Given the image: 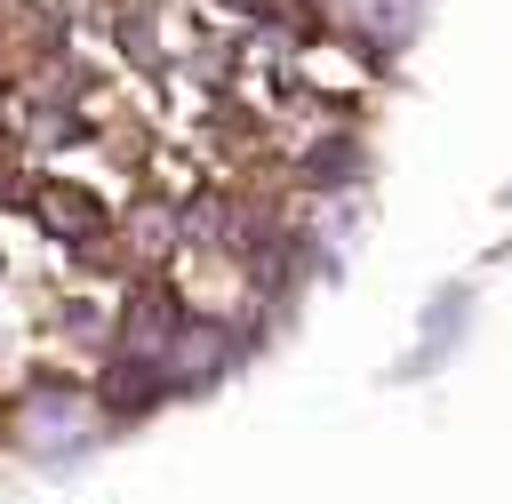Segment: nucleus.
<instances>
[{
	"label": "nucleus",
	"instance_id": "obj_1",
	"mask_svg": "<svg viewBox=\"0 0 512 504\" xmlns=\"http://www.w3.org/2000/svg\"><path fill=\"white\" fill-rule=\"evenodd\" d=\"M176 328H184L176 296H168V288H136L128 312H120V360H168Z\"/></svg>",
	"mask_w": 512,
	"mask_h": 504
},
{
	"label": "nucleus",
	"instance_id": "obj_2",
	"mask_svg": "<svg viewBox=\"0 0 512 504\" xmlns=\"http://www.w3.org/2000/svg\"><path fill=\"white\" fill-rule=\"evenodd\" d=\"M48 224L56 232H96V200L88 192H48Z\"/></svg>",
	"mask_w": 512,
	"mask_h": 504
}]
</instances>
